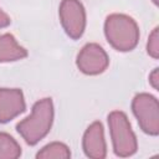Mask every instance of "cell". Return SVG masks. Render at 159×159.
<instances>
[{
	"label": "cell",
	"mask_w": 159,
	"mask_h": 159,
	"mask_svg": "<svg viewBox=\"0 0 159 159\" xmlns=\"http://www.w3.org/2000/svg\"><path fill=\"white\" fill-rule=\"evenodd\" d=\"M51 102L48 101L37 103L35 106L34 116L19 125V130L22 132L29 143H35L47 132V128L51 124Z\"/></svg>",
	"instance_id": "cell-1"
},
{
	"label": "cell",
	"mask_w": 159,
	"mask_h": 159,
	"mask_svg": "<svg viewBox=\"0 0 159 159\" xmlns=\"http://www.w3.org/2000/svg\"><path fill=\"white\" fill-rule=\"evenodd\" d=\"M81 57L91 58V62H88L87 65H84L82 67L83 71H86V72L102 71V68L104 66V53L101 51V48H98L96 46H88L87 48H84Z\"/></svg>",
	"instance_id": "cell-4"
},
{
	"label": "cell",
	"mask_w": 159,
	"mask_h": 159,
	"mask_svg": "<svg viewBox=\"0 0 159 159\" xmlns=\"http://www.w3.org/2000/svg\"><path fill=\"white\" fill-rule=\"evenodd\" d=\"M25 55L22 48H19L12 41L11 36L0 37V60L2 58H12Z\"/></svg>",
	"instance_id": "cell-5"
},
{
	"label": "cell",
	"mask_w": 159,
	"mask_h": 159,
	"mask_svg": "<svg viewBox=\"0 0 159 159\" xmlns=\"http://www.w3.org/2000/svg\"><path fill=\"white\" fill-rule=\"evenodd\" d=\"M22 108L24 103L21 101V93L0 92V120H6V118L22 111Z\"/></svg>",
	"instance_id": "cell-3"
},
{
	"label": "cell",
	"mask_w": 159,
	"mask_h": 159,
	"mask_svg": "<svg viewBox=\"0 0 159 159\" xmlns=\"http://www.w3.org/2000/svg\"><path fill=\"white\" fill-rule=\"evenodd\" d=\"M62 19L68 34H71L72 36L81 35L83 27V11L81 9V5L72 0L65 1L62 7Z\"/></svg>",
	"instance_id": "cell-2"
},
{
	"label": "cell",
	"mask_w": 159,
	"mask_h": 159,
	"mask_svg": "<svg viewBox=\"0 0 159 159\" xmlns=\"http://www.w3.org/2000/svg\"><path fill=\"white\" fill-rule=\"evenodd\" d=\"M9 22V20L6 19V16L5 15H2L1 12H0V26H2V25H6Z\"/></svg>",
	"instance_id": "cell-6"
}]
</instances>
